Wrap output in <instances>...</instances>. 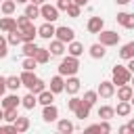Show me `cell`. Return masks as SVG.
<instances>
[{"mask_svg":"<svg viewBox=\"0 0 134 134\" xmlns=\"http://www.w3.org/2000/svg\"><path fill=\"white\" fill-rule=\"evenodd\" d=\"M6 92V77L4 75H0V96Z\"/></svg>","mask_w":134,"mask_h":134,"instance_id":"bcb514c9","label":"cell"},{"mask_svg":"<svg viewBox=\"0 0 134 134\" xmlns=\"http://www.w3.org/2000/svg\"><path fill=\"white\" fill-rule=\"evenodd\" d=\"M80 71V61H77V57H71V54H67L61 63H59V73L65 77V75H75Z\"/></svg>","mask_w":134,"mask_h":134,"instance_id":"6da1fadb","label":"cell"},{"mask_svg":"<svg viewBox=\"0 0 134 134\" xmlns=\"http://www.w3.org/2000/svg\"><path fill=\"white\" fill-rule=\"evenodd\" d=\"M69 4H71V0H57V4H54V6H57L59 10H67V6H69Z\"/></svg>","mask_w":134,"mask_h":134,"instance_id":"f6af8a7d","label":"cell"},{"mask_svg":"<svg viewBox=\"0 0 134 134\" xmlns=\"http://www.w3.org/2000/svg\"><path fill=\"white\" fill-rule=\"evenodd\" d=\"M42 90H46V82L38 77V80L34 82V86H31V90H29V92H34V94H40Z\"/></svg>","mask_w":134,"mask_h":134,"instance_id":"8d00e7d4","label":"cell"},{"mask_svg":"<svg viewBox=\"0 0 134 134\" xmlns=\"http://www.w3.org/2000/svg\"><path fill=\"white\" fill-rule=\"evenodd\" d=\"M130 86L134 88V73H132V77H130Z\"/></svg>","mask_w":134,"mask_h":134,"instance_id":"9f6ffc18","label":"cell"},{"mask_svg":"<svg viewBox=\"0 0 134 134\" xmlns=\"http://www.w3.org/2000/svg\"><path fill=\"white\" fill-rule=\"evenodd\" d=\"M96 36H98V42L103 46H117L119 44V34L113 29H100Z\"/></svg>","mask_w":134,"mask_h":134,"instance_id":"3957f363","label":"cell"},{"mask_svg":"<svg viewBox=\"0 0 134 134\" xmlns=\"http://www.w3.org/2000/svg\"><path fill=\"white\" fill-rule=\"evenodd\" d=\"M42 119L44 121H57L59 119V109L54 107V103H50V105H44V109H42Z\"/></svg>","mask_w":134,"mask_h":134,"instance_id":"52a82bcc","label":"cell"},{"mask_svg":"<svg viewBox=\"0 0 134 134\" xmlns=\"http://www.w3.org/2000/svg\"><path fill=\"white\" fill-rule=\"evenodd\" d=\"M132 2H134V0H132Z\"/></svg>","mask_w":134,"mask_h":134,"instance_id":"91938a15","label":"cell"},{"mask_svg":"<svg viewBox=\"0 0 134 134\" xmlns=\"http://www.w3.org/2000/svg\"><path fill=\"white\" fill-rule=\"evenodd\" d=\"M98 117H100V119H111V117H115V107H111V105L98 107Z\"/></svg>","mask_w":134,"mask_h":134,"instance_id":"83f0119b","label":"cell"},{"mask_svg":"<svg viewBox=\"0 0 134 134\" xmlns=\"http://www.w3.org/2000/svg\"><path fill=\"white\" fill-rule=\"evenodd\" d=\"M0 4H2V0H0Z\"/></svg>","mask_w":134,"mask_h":134,"instance_id":"680465c9","label":"cell"},{"mask_svg":"<svg viewBox=\"0 0 134 134\" xmlns=\"http://www.w3.org/2000/svg\"><path fill=\"white\" fill-rule=\"evenodd\" d=\"M54 38H57V40H61L63 44H69L71 40H75V31H73V27L61 25V27H57V29H54Z\"/></svg>","mask_w":134,"mask_h":134,"instance_id":"5b68a950","label":"cell"},{"mask_svg":"<svg viewBox=\"0 0 134 134\" xmlns=\"http://www.w3.org/2000/svg\"><path fill=\"white\" fill-rule=\"evenodd\" d=\"M19 105H21V98L17 94H8L2 98V109H17Z\"/></svg>","mask_w":134,"mask_h":134,"instance_id":"ffe728a7","label":"cell"},{"mask_svg":"<svg viewBox=\"0 0 134 134\" xmlns=\"http://www.w3.org/2000/svg\"><path fill=\"white\" fill-rule=\"evenodd\" d=\"M23 15H27V17L34 21V19H38V17H40V6H38V4H34V2H29V4L25 6V13H23Z\"/></svg>","mask_w":134,"mask_h":134,"instance_id":"1f68e13d","label":"cell"},{"mask_svg":"<svg viewBox=\"0 0 134 134\" xmlns=\"http://www.w3.org/2000/svg\"><path fill=\"white\" fill-rule=\"evenodd\" d=\"M67 50V46L61 42V40H50V46H48V52H50V57H61L63 52Z\"/></svg>","mask_w":134,"mask_h":134,"instance_id":"5bb4252c","label":"cell"},{"mask_svg":"<svg viewBox=\"0 0 134 134\" xmlns=\"http://www.w3.org/2000/svg\"><path fill=\"white\" fill-rule=\"evenodd\" d=\"M57 130H59L61 134H71V132L75 130V126H73V121H69V119H59V121H57Z\"/></svg>","mask_w":134,"mask_h":134,"instance_id":"cb8c5ba5","label":"cell"},{"mask_svg":"<svg viewBox=\"0 0 134 134\" xmlns=\"http://www.w3.org/2000/svg\"><path fill=\"white\" fill-rule=\"evenodd\" d=\"M130 77H132V73L126 65H115L111 69V82L115 84V88L121 86V84H130Z\"/></svg>","mask_w":134,"mask_h":134,"instance_id":"7a4b0ae2","label":"cell"},{"mask_svg":"<svg viewBox=\"0 0 134 134\" xmlns=\"http://www.w3.org/2000/svg\"><path fill=\"white\" fill-rule=\"evenodd\" d=\"M128 132H130V128H128V124H126V126H121V128H119V134H128Z\"/></svg>","mask_w":134,"mask_h":134,"instance_id":"f907efd6","label":"cell"},{"mask_svg":"<svg viewBox=\"0 0 134 134\" xmlns=\"http://www.w3.org/2000/svg\"><path fill=\"white\" fill-rule=\"evenodd\" d=\"M65 13H67L71 19H77V17H80V13H82V6H77V4H73V2H71V4L67 6V10H65Z\"/></svg>","mask_w":134,"mask_h":134,"instance_id":"d590c367","label":"cell"},{"mask_svg":"<svg viewBox=\"0 0 134 134\" xmlns=\"http://www.w3.org/2000/svg\"><path fill=\"white\" fill-rule=\"evenodd\" d=\"M36 105H38V94H34V92H27V94L21 98V107H25L27 111H31Z\"/></svg>","mask_w":134,"mask_h":134,"instance_id":"44dd1931","label":"cell"},{"mask_svg":"<svg viewBox=\"0 0 134 134\" xmlns=\"http://www.w3.org/2000/svg\"><path fill=\"white\" fill-rule=\"evenodd\" d=\"M130 113H132V105H130V100H119L117 107H115V115H119V117H128Z\"/></svg>","mask_w":134,"mask_h":134,"instance_id":"7402d4cb","label":"cell"},{"mask_svg":"<svg viewBox=\"0 0 134 134\" xmlns=\"http://www.w3.org/2000/svg\"><path fill=\"white\" fill-rule=\"evenodd\" d=\"M119 57H121L124 61L134 59V40H132V42H128V44H124V46L119 48Z\"/></svg>","mask_w":134,"mask_h":134,"instance_id":"d4e9b609","label":"cell"},{"mask_svg":"<svg viewBox=\"0 0 134 134\" xmlns=\"http://www.w3.org/2000/svg\"><path fill=\"white\" fill-rule=\"evenodd\" d=\"M13 126H15L17 134H23V132H27V130H29L31 121H29V117H21V115H17V119L13 121Z\"/></svg>","mask_w":134,"mask_h":134,"instance_id":"e0dca14e","label":"cell"},{"mask_svg":"<svg viewBox=\"0 0 134 134\" xmlns=\"http://www.w3.org/2000/svg\"><path fill=\"white\" fill-rule=\"evenodd\" d=\"M90 109H92V107H90V105H86V103L82 100V103L77 105V109L73 111V115H75L77 119H82V121H84V119H86V117L90 115Z\"/></svg>","mask_w":134,"mask_h":134,"instance_id":"603a6c76","label":"cell"},{"mask_svg":"<svg viewBox=\"0 0 134 134\" xmlns=\"http://www.w3.org/2000/svg\"><path fill=\"white\" fill-rule=\"evenodd\" d=\"M86 29H88L90 34H98L100 29H105V21H103V17H90L88 23H86Z\"/></svg>","mask_w":134,"mask_h":134,"instance_id":"9c48e42d","label":"cell"},{"mask_svg":"<svg viewBox=\"0 0 134 134\" xmlns=\"http://www.w3.org/2000/svg\"><path fill=\"white\" fill-rule=\"evenodd\" d=\"M15 2H17V4H27L29 0H15Z\"/></svg>","mask_w":134,"mask_h":134,"instance_id":"db71d44e","label":"cell"},{"mask_svg":"<svg viewBox=\"0 0 134 134\" xmlns=\"http://www.w3.org/2000/svg\"><path fill=\"white\" fill-rule=\"evenodd\" d=\"M132 27H134V15H130V19L126 23V29H132Z\"/></svg>","mask_w":134,"mask_h":134,"instance_id":"7dc6e473","label":"cell"},{"mask_svg":"<svg viewBox=\"0 0 134 134\" xmlns=\"http://www.w3.org/2000/svg\"><path fill=\"white\" fill-rule=\"evenodd\" d=\"M117 4H128V2H132V0H115Z\"/></svg>","mask_w":134,"mask_h":134,"instance_id":"f5cc1de1","label":"cell"},{"mask_svg":"<svg viewBox=\"0 0 134 134\" xmlns=\"http://www.w3.org/2000/svg\"><path fill=\"white\" fill-rule=\"evenodd\" d=\"M88 52H90L92 59H103V57L107 54V46H103L100 42H96V44H92V46L88 48Z\"/></svg>","mask_w":134,"mask_h":134,"instance_id":"d6986e66","label":"cell"},{"mask_svg":"<svg viewBox=\"0 0 134 134\" xmlns=\"http://www.w3.org/2000/svg\"><path fill=\"white\" fill-rule=\"evenodd\" d=\"M128 19H130V13H117V17H115V21H117L119 25H124V27H126Z\"/></svg>","mask_w":134,"mask_h":134,"instance_id":"b9f144b4","label":"cell"},{"mask_svg":"<svg viewBox=\"0 0 134 134\" xmlns=\"http://www.w3.org/2000/svg\"><path fill=\"white\" fill-rule=\"evenodd\" d=\"M19 31H21V40H23V42H34L36 36H38V27H36L34 23H29L27 27H23V29H19Z\"/></svg>","mask_w":134,"mask_h":134,"instance_id":"8fae6325","label":"cell"},{"mask_svg":"<svg viewBox=\"0 0 134 134\" xmlns=\"http://www.w3.org/2000/svg\"><path fill=\"white\" fill-rule=\"evenodd\" d=\"M96 92H98V96H100V98H111V96L115 94V84H113L111 80H103V82L98 84Z\"/></svg>","mask_w":134,"mask_h":134,"instance_id":"8992f818","label":"cell"},{"mask_svg":"<svg viewBox=\"0 0 134 134\" xmlns=\"http://www.w3.org/2000/svg\"><path fill=\"white\" fill-rule=\"evenodd\" d=\"M0 121H4V109H0Z\"/></svg>","mask_w":134,"mask_h":134,"instance_id":"11a10c76","label":"cell"},{"mask_svg":"<svg viewBox=\"0 0 134 134\" xmlns=\"http://www.w3.org/2000/svg\"><path fill=\"white\" fill-rule=\"evenodd\" d=\"M19 77H21V86H25L27 90H31V86H34V82L38 80V75H36L34 71H27V69H23V73H21Z\"/></svg>","mask_w":134,"mask_h":134,"instance_id":"2e32d148","label":"cell"},{"mask_svg":"<svg viewBox=\"0 0 134 134\" xmlns=\"http://www.w3.org/2000/svg\"><path fill=\"white\" fill-rule=\"evenodd\" d=\"M73 4H77V6H86L88 4V0H71Z\"/></svg>","mask_w":134,"mask_h":134,"instance_id":"681fc988","label":"cell"},{"mask_svg":"<svg viewBox=\"0 0 134 134\" xmlns=\"http://www.w3.org/2000/svg\"><path fill=\"white\" fill-rule=\"evenodd\" d=\"M50 90H52L54 94L65 92V77H63L61 73H57L54 77H50Z\"/></svg>","mask_w":134,"mask_h":134,"instance_id":"9a60e30c","label":"cell"},{"mask_svg":"<svg viewBox=\"0 0 134 134\" xmlns=\"http://www.w3.org/2000/svg\"><path fill=\"white\" fill-rule=\"evenodd\" d=\"M21 67H23V69H27V71H36L38 61H36L34 57H25V59H23V63H21Z\"/></svg>","mask_w":134,"mask_h":134,"instance_id":"e575fe53","label":"cell"},{"mask_svg":"<svg viewBox=\"0 0 134 134\" xmlns=\"http://www.w3.org/2000/svg\"><path fill=\"white\" fill-rule=\"evenodd\" d=\"M126 67L130 69V73H134V59H128V65Z\"/></svg>","mask_w":134,"mask_h":134,"instance_id":"c3c4849f","label":"cell"},{"mask_svg":"<svg viewBox=\"0 0 134 134\" xmlns=\"http://www.w3.org/2000/svg\"><path fill=\"white\" fill-rule=\"evenodd\" d=\"M8 57V42H6V38L0 34V59H6Z\"/></svg>","mask_w":134,"mask_h":134,"instance_id":"74e56055","label":"cell"},{"mask_svg":"<svg viewBox=\"0 0 134 134\" xmlns=\"http://www.w3.org/2000/svg\"><path fill=\"white\" fill-rule=\"evenodd\" d=\"M29 2H34V4H38V6H40V4H44L46 0H29Z\"/></svg>","mask_w":134,"mask_h":134,"instance_id":"816d5d0a","label":"cell"},{"mask_svg":"<svg viewBox=\"0 0 134 134\" xmlns=\"http://www.w3.org/2000/svg\"><path fill=\"white\" fill-rule=\"evenodd\" d=\"M98 128H100V132H105V134H109V132H111V124H109V119H100V124H98Z\"/></svg>","mask_w":134,"mask_h":134,"instance_id":"7bdbcfd3","label":"cell"},{"mask_svg":"<svg viewBox=\"0 0 134 134\" xmlns=\"http://www.w3.org/2000/svg\"><path fill=\"white\" fill-rule=\"evenodd\" d=\"M29 23H31V19H29L27 15H23V17H17V27H19V29H23V27H27Z\"/></svg>","mask_w":134,"mask_h":134,"instance_id":"60d3db41","label":"cell"},{"mask_svg":"<svg viewBox=\"0 0 134 134\" xmlns=\"http://www.w3.org/2000/svg\"><path fill=\"white\" fill-rule=\"evenodd\" d=\"M38 103L44 107V105H50V103H54V92L52 90H42L40 94H38Z\"/></svg>","mask_w":134,"mask_h":134,"instance_id":"484cf974","label":"cell"},{"mask_svg":"<svg viewBox=\"0 0 134 134\" xmlns=\"http://www.w3.org/2000/svg\"><path fill=\"white\" fill-rule=\"evenodd\" d=\"M36 50H38V46H36V42H23V57H34L36 54Z\"/></svg>","mask_w":134,"mask_h":134,"instance_id":"836d02e7","label":"cell"},{"mask_svg":"<svg viewBox=\"0 0 134 134\" xmlns=\"http://www.w3.org/2000/svg\"><path fill=\"white\" fill-rule=\"evenodd\" d=\"M34 59L38 61V65L48 63V61H50V52H48V48H38V50H36V54H34Z\"/></svg>","mask_w":134,"mask_h":134,"instance_id":"4316f807","label":"cell"},{"mask_svg":"<svg viewBox=\"0 0 134 134\" xmlns=\"http://www.w3.org/2000/svg\"><path fill=\"white\" fill-rule=\"evenodd\" d=\"M115 92H117V100H130L132 94H134V88L130 84H121V86L115 88Z\"/></svg>","mask_w":134,"mask_h":134,"instance_id":"7c38bea8","label":"cell"},{"mask_svg":"<svg viewBox=\"0 0 134 134\" xmlns=\"http://www.w3.org/2000/svg\"><path fill=\"white\" fill-rule=\"evenodd\" d=\"M19 88H21V77H19V75H8V77H6V90L17 92Z\"/></svg>","mask_w":134,"mask_h":134,"instance_id":"f546056e","label":"cell"},{"mask_svg":"<svg viewBox=\"0 0 134 134\" xmlns=\"http://www.w3.org/2000/svg\"><path fill=\"white\" fill-rule=\"evenodd\" d=\"M82 100H84L86 105L94 107V105H96V100H98V92H96V90H86V92H84V96H82Z\"/></svg>","mask_w":134,"mask_h":134,"instance_id":"4dcf8cb0","label":"cell"},{"mask_svg":"<svg viewBox=\"0 0 134 134\" xmlns=\"http://www.w3.org/2000/svg\"><path fill=\"white\" fill-rule=\"evenodd\" d=\"M0 132H13V134H17V130H15V126L13 124H0Z\"/></svg>","mask_w":134,"mask_h":134,"instance_id":"ee69618b","label":"cell"},{"mask_svg":"<svg viewBox=\"0 0 134 134\" xmlns=\"http://www.w3.org/2000/svg\"><path fill=\"white\" fill-rule=\"evenodd\" d=\"M13 29H17V19L10 17V15H4V17L0 19V31L8 34V31H13Z\"/></svg>","mask_w":134,"mask_h":134,"instance_id":"4fadbf2b","label":"cell"},{"mask_svg":"<svg viewBox=\"0 0 134 134\" xmlns=\"http://www.w3.org/2000/svg\"><path fill=\"white\" fill-rule=\"evenodd\" d=\"M130 105H132V107H134V94H132V98H130Z\"/></svg>","mask_w":134,"mask_h":134,"instance_id":"6f0895ef","label":"cell"},{"mask_svg":"<svg viewBox=\"0 0 134 134\" xmlns=\"http://www.w3.org/2000/svg\"><path fill=\"white\" fill-rule=\"evenodd\" d=\"M17 109H4V121H8V124H13L15 119H17Z\"/></svg>","mask_w":134,"mask_h":134,"instance_id":"f35d334b","label":"cell"},{"mask_svg":"<svg viewBox=\"0 0 134 134\" xmlns=\"http://www.w3.org/2000/svg\"><path fill=\"white\" fill-rule=\"evenodd\" d=\"M6 42H8L10 46H17V44H23V40H21V31H19V27H17V29H13V31H8V36H6Z\"/></svg>","mask_w":134,"mask_h":134,"instance_id":"f1b7e54d","label":"cell"},{"mask_svg":"<svg viewBox=\"0 0 134 134\" xmlns=\"http://www.w3.org/2000/svg\"><path fill=\"white\" fill-rule=\"evenodd\" d=\"M80 86H82V82L75 75H67V80H65V92L67 94H77L80 92Z\"/></svg>","mask_w":134,"mask_h":134,"instance_id":"30bf717a","label":"cell"},{"mask_svg":"<svg viewBox=\"0 0 134 134\" xmlns=\"http://www.w3.org/2000/svg\"><path fill=\"white\" fill-rule=\"evenodd\" d=\"M54 29H57V27H54L50 21H44V23L38 27V36L44 38V40H52V38H54Z\"/></svg>","mask_w":134,"mask_h":134,"instance_id":"ba28073f","label":"cell"},{"mask_svg":"<svg viewBox=\"0 0 134 134\" xmlns=\"http://www.w3.org/2000/svg\"><path fill=\"white\" fill-rule=\"evenodd\" d=\"M0 8H2V13H4V15H13V13H15V8H17V2H15V0H2Z\"/></svg>","mask_w":134,"mask_h":134,"instance_id":"d6a6232c","label":"cell"},{"mask_svg":"<svg viewBox=\"0 0 134 134\" xmlns=\"http://www.w3.org/2000/svg\"><path fill=\"white\" fill-rule=\"evenodd\" d=\"M80 103H82V98H80V96H75V94H71V98H69V100H67V107H69V109H71V111H75V109H77V105H80Z\"/></svg>","mask_w":134,"mask_h":134,"instance_id":"ab89813d","label":"cell"},{"mask_svg":"<svg viewBox=\"0 0 134 134\" xmlns=\"http://www.w3.org/2000/svg\"><path fill=\"white\" fill-rule=\"evenodd\" d=\"M67 54H71V57H82V54H84V44L77 42V40H71V42L67 44Z\"/></svg>","mask_w":134,"mask_h":134,"instance_id":"ac0fdd59","label":"cell"},{"mask_svg":"<svg viewBox=\"0 0 134 134\" xmlns=\"http://www.w3.org/2000/svg\"><path fill=\"white\" fill-rule=\"evenodd\" d=\"M40 17H42L44 21L54 23V21L59 19V8L52 6V4H48V2H44V4H40Z\"/></svg>","mask_w":134,"mask_h":134,"instance_id":"277c9868","label":"cell"}]
</instances>
